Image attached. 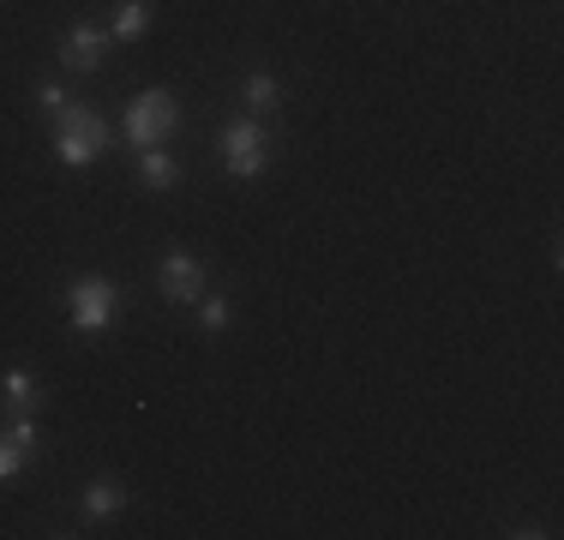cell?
Returning a JSON list of instances; mask_svg holds the SVG:
<instances>
[{
    "label": "cell",
    "mask_w": 564,
    "mask_h": 540,
    "mask_svg": "<svg viewBox=\"0 0 564 540\" xmlns=\"http://www.w3.org/2000/svg\"><path fill=\"white\" fill-rule=\"evenodd\" d=\"M240 102H247L252 115H271V108L282 102V85H276V73H247V85H240Z\"/></svg>",
    "instance_id": "10"
},
{
    "label": "cell",
    "mask_w": 564,
    "mask_h": 540,
    "mask_svg": "<svg viewBox=\"0 0 564 540\" xmlns=\"http://www.w3.org/2000/svg\"><path fill=\"white\" fill-rule=\"evenodd\" d=\"M174 127H181V102H174L169 90H139V97L127 102V144H139V151L169 144Z\"/></svg>",
    "instance_id": "3"
},
{
    "label": "cell",
    "mask_w": 564,
    "mask_h": 540,
    "mask_svg": "<svg viewBox=\"0 0 564 540\" xmlns=\"http://www.w3.org/2000/svg\"><path fill=\"white\" fill-rule=\"evenodd\" d=\"M24 463H31V451H24V444H12L7 432H0V480H19Z\"/></svg>",
    "instance_id": "13"
},
{
    "label": "cell",
    "mask_w": 564,
    "mask_h": 540,
    "mask_svg": "<svg viewBox=\"0 0 564 540\" xmlns=\"http://www.w3.org/2000/svg\"><path fill=\"white\" fill-rule=\"evenodd\" d=\"M217 144H223V169L235 174V181H259L264 162H271V139H264L259 120H228Z\"/></svg>",
    "instance_id": "4"
},
{
    "label": "cell",
    "mask_w": 564,
    "mask_h": 540,
    "mask_svg": "<svg viewBox=\"0 0 564 540\" xmlns=\"http://www.w3.org/2000/svg\"><path fill=\"white\" fill-rule=\"evenodd\" d=\"M66 318H73L78 336H102L120 318V289L109 277H78L66 289Z\"/></svg>",
    "instance_id": "2"
},
{
    "label": "cell",
    "mask_w": 564,
    "mask_h": 540,
    "mask_svg": "<svg viewBox=\"0 0 564 540\" xmlns=\"http://www.w3.org/2000/svg\"><path fill=\"white\" fill-rule=\"evenodd\" d=\"M0 397L12 402V414H36V402H43V390H36L31 367H7V372H0Z\"/></svg>",
    "instance_id": "8"
},
{
    "label": "cell",
    "mask_w": 564,
    "mask_h": 540,
    "mask_svg": "<svg viewBox=\"0 0 564 540\" xmlns=\"http://www.w3.org/2000/svg\"><path fill=\"white\" fill-rule=\"evenodd\" d=\"M7 439H12V444H24V451H36V439H43V432H36V414H12Z\"/></svg>",
    "instance_id": "14"
},
{
    "label": "cell",
    "mask_w": 564,
    "mask_h": 540,
    "mask_svg": "<svg viewBox=\"0 0 564 540\" xmlns=\"http://www.w3.org/2000/svg\"><path fill=\"white\" fill-rule=\"evenodd\" d=\"M36 102H43V115H61V108H66V90H61V85H43V90H36Z\"/></svg>",
    "instance_id": "15"
},
{
    "label": "cell",
    "mask_w": 564,
    "mask_h": 540,
    "mask_svg": "<svg viewBox=\"0 0 564 540\" xmlns=\"http://www.w3.org/2000/svg\"><path fill=\"white\" fill-rule=\"evenodd\" d=\"M156 289H163L169 306H198V294H205V264H198L193 252H169V259L156 264Z\"/></svg>",
    "instance_id": "5"
},
{
    "label": "cell",
    "mask_w": 564,
    "mask_h": 540,
    "mask_svg": "<svg viewBox=\"0 0 564 540\" xmlns=\"http://www.w3.org/2000/svg\"><path fill=\"white\" fill-rule=\"evenodd\" d=\"M102 151H109V127H102V115L85 108V102H66L55 115V156L66 162V169H90Z\"/></svg>",
    "instance_id": "1"
},
{
    "label": "cell",
    "mask_w": 564,
    "mask_h": 540,
    "mask_svg": "<svg viewBox=\"0 0 564 540\" xmlns=\"http://www.w3.org/2000/svg\"><path fill=\"white\" fill-rule=\"evenodd\" d=\"M102 61H109V31H97L90 19L66 24V36H61V66L66 73H97Z\"/></svg>",
    "instance_id": "6"
},
{
    "label": "cell",
    "mask_w": 564,
    "mask_h": 540,
    "mask_svg": "<svg viewBox=\"0 0 564 540\" xmlns=\"http://www.w3.org/2000/svg\"><path fill=\"white\" fill-rule=\"evenodd\" d=\"M127 505V493H120V480H90L85 486V517H115V510Z\"/></svg>",
    "instance_id": "11"
},
{
    "label": "cell",
    "mask_w": 564,
    "mask_h": 540,
    "mask_svg": "<svg viewBox=\"0 0 564 540\" xmlns=\"http://www.w3.org/2000/svg\"><path fill=\"white\" fill-rule=\"evenodd\" d=\"M228 318H235V306H228L223 294H198V324H205V331H228Z\"/></svg>",
    "instance_id": "12"
},
{
    "label": "cell",
    "mask_w": 564,
    "mask_h": 540,
    "mask_svg": "<svg viewBox=\"0 0 564 540\" xmlns=\"http://www.w3.org/2000/svg\"><path fill=\"white\" fill-rule=\"evenodd\" d=\"M151 19H156L151 0H120V7H115V31H109V36H120V43H139V36L151 31Z\"/></svg>",
    "instance_id": "9"
},
{
    "label": "cell",
    "mask_w": 564,
    "mask_h": 540,
    "mask_svg": "<svg viewBox=\"0 0 564 540\" xmlns=\"http://www.w3.org/2000/svg\"><path fill=\"white\" fill-rule=\"evenodd\" d=\"M139 181L151 186V193H169V186H181V162H174L163 144H151V151H139Z\"/></svg>",
    "instance_id": "7"
}]
</instances>
